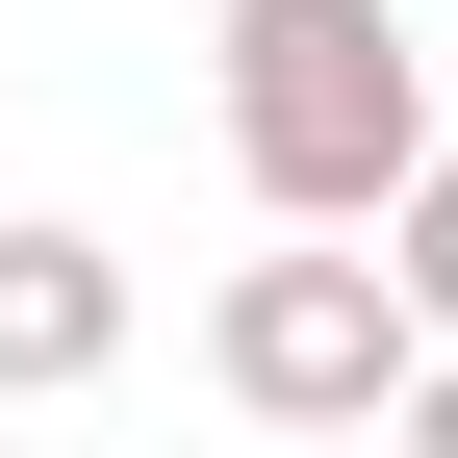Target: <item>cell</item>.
Masks as SVG:
<instances>
[{
	"mask_svg": "<svg viewBox=\"0 0 458 458\" xmlns=\"http://www.w3.org/2000/svg\"><path fill=\"white\" fill-rule=\"evenodd\" d=\"M128 357V255L102 229H0V408H77Z\"/></svg>",
	"mask_w": 458,
	"mask_h": 458,
	"instance_id": "3",
	"label": "cell"
},
{
	"mask_svg": "<svg viewBox=\"0 0 458 458\" xmlns=\"http://www.w3.org/2000/svg\"><path fill=\"white\" fill-rule=\"evenodd\" d=\"M408 357H433V331L382 306V255H331V229H306V255H229V306H204V382L255 433H382Z\"/></svg>",
	"mask_w": 458,
	"mask_h": 458,
	"instance_id": "2",
	"label": "cell"
},
{
	"mask_svg": "<svg viewBox=\"0 0 458 458\" xmlns=\"http://www.w3.org/2000/svg\"><path fill=\"white\" fill-rule=\"evenodd\" d=\"M408 153H433L408 0H229V179H255L280 229H382Z\"/></svg>",
	"mask_w": 458,
	"mask_h": 458,
	"instance_id": "1",
	"label": "cell"
},
{
	"mask_svg": "<svg viewBox=\"0 0 458 458\" xmlns=\"http://www.w3.org/2000/svg\"><path fill=\"white\" fill-rule=\"evenodd\" d=\"M382 458H458V357H408V408H382Z\"/></svg>",
	"mask_w": 458,
	"mask_h": 458,
	"instance_id": "5",
	"label": "cell"
},
{
	"mask_svg": "<svg viewBox=\"0 0 458 458\" xmlns=\"http://www.w3.org/2000/svg\"><path fill=\"white\" fill-rule=\"evenodd\" d=\"M382 306H408L433 357H458V128L408 153V179H382Z\"/></svg>",
	"mask_w": 458,
	"mask_h": 458,
	"instance_id": "4",
	"label": "cell"
}]
</instances>
